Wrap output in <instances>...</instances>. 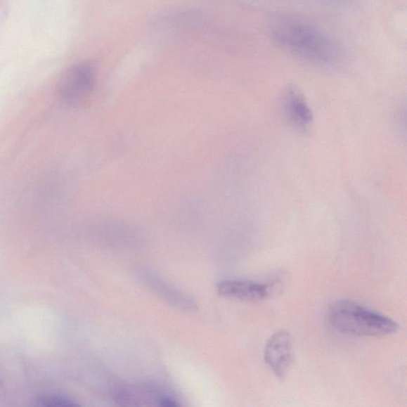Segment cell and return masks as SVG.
<instances>
[{
	"instance_id": "1",
	"label": "cell",
	"mask_w": 407,
	"mask_h": 407,
	"mask_svg": "<svg viewBox=\"0 0 407 407\" xmlns=\"http://www.w3.org/2000/svg\"><path fill=\"white\" fill-rule=\"evenodd\" d=\"M276 44L293 56L321 66L336 65L342 58L341 49L319 28L297 20H278L271 26Z\"/></svg>"
},
{
	"instance_id": "7",
	"label": "cell",
	"mask_w": 407,
	"mask_h": 407,
	"mask_svg": "<svg viewBox=\"0 0 407 407\" xmlns=\"http://www.w3.org/2000/svg\"><path fill=\"white\" fill-rule=\"evenodd\" d=\"M145 281H147L157 294H160L164 299L171 302L175 306H179L186 309H193L196 305L189 297L182 295L179 291L169 288V285H165L163 282L157 279V277L151 276L147 274L145 276Z\"/></svg>"
},
{
	"instance_id": "4",
	"label": "cell",
	"mask_w": 407,
	"mask_h": 407,
	"mask_svg": "<svg viewBox=\"0 0 407 407\" xmlns=\"http://www.w3.org/2000/svg\"><path fill=\"white\" fill-rule=\"evenodd\" d=\"M264 361L279 380H284L294 361L293 340L290 334L279 331L267 342Z\"/></svg>"
},
{
	"instance_id": "5",
	"label": "cell",
	"mask_w": 407,
	"mask_h": 407,
	"mask_svg": "<svg viewBox=\"0 0 407 407\" xmlns=\"http://www.w3.org/2000/svg\"><path fill=\"white\" fill-rule=\"evenodd\" d=\"M283 107L285 117L296 129L311 131L314 115L300 90L291 86L285 89L283 96Z\"/></svg>"
},
{
	"instance_id": "3",
	"label": "cell",
	"mask_w": 407,
	"mask_h": 407,
	"mask_svg": "<svg viewBox=\"0 0 407 407\" xmlns=\"http://www.w3.org/2000/svg\"><path fill=\"white\" fill-rule=\"evenodd\" d=\"M96 72L92 63H78L65 72L60 86V94L67 104L81 105L92 92L96 84Z\"/></svg>"
},
{
	"instance_id": "6",
	"label": "cell",
	"mask_w": 407,
	"mask_h": 407,
	"mask_svg": "<svg viewBox=\"0 0 407 407\" xmlns=\"http://www.w3.org/2000/svg\"><path fill=\"white\" fill-rule=\"evenodd\" d=\"M217 292L232 299L259 301L271 293V285L247 280H226L217 285Z\"/></svg>"
},
{
	"instance_id": "8",
	"label": "cell",
	"mask_w": 407,
	"mask_h": 407,
	"mask_svg": "<svg viewBox=\"0 0 407 407\" xmlns=\"http://www.w3.org/2000/svg\"><path fill=\"white\" fill-rule=\"evenodd\" d=\"M38 403L42 406L49 407H72L79 406L75 399L68 396H60V394H51V396L41 397L38 400Z\"/></svg>"
},
{
	"instance_id": "9",
	"label": "cell",
	"mask_w": 407,
	"mask_h": 407,
	"mask_svg": "<svg viewBox=\"0 0 407 407\" xmlns=\"http://www.w3.org/2000/svg\"><path fill=\"white\" fill-rule=\"evenodd\" d=\"M157 403H159L160 406L166 407H175L179 406L177 400L168 396H162L159 400H157Z\"/></svg>"
},
{
	"instance_id": "2",
	"label": "cell",
	"mask_w": 407,
	"mask_h": 407,
	"mask_svg": "<svg viewBox=\"0 0 407 407\" xmlns=\"http://www.w3.org/2000/svg\"><path fill=\"white\" fill-rule=\"evenodd\" d=\"M328 317L334 329L352 336L385 337L399 330L396 321L350 300L334 302Z\"/></svg>"
}]
</instances>
